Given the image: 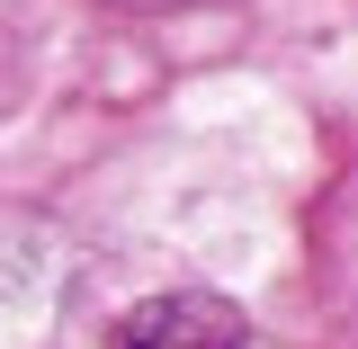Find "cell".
Segmentation results:
<instances>
[{"instance_id": "6da1fadb", "label": "cell", "mask_w": 358, "mask_h": 349, "mask_svg": "<svg viewBox=\"0 0 358 349\" xmlns=\"http://www.w3.org/2000/svg\"><path fill=\"white\" fill-rule=\"evenodd\" d=\"M108 349H242V313L224 296H152L117 322Z\"/></svg>"}]
</instances>
